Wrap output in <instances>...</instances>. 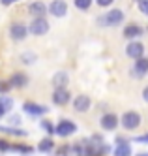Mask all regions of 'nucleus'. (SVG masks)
<instances>
[{
	"mask_svg": "<svg viewBox=\"0 0 148 156\" xmlns=\"http://www.w3.org/2000/svg\"><path fill=\"white\" fill-rule=\"evenodd\" d=\"M124 21V12L122 9H111V12H107L105 15H101L98 19V23L101 27H115L118 23H122Z\"/></svg>",
	"mask_w": 148,
	"mask_h": 156,
	"instance_id": "1",
	"label": "nucleus"
},
{
	"mask_svg": "<svg viewBox=\"0 0 148 156\" xmlns=\"http://www.w3.org/2000/svg\"><path fill=\"white\" fill-rule=\"evenodd\" d=\"M75 130H77V126L73 124L71 120H62V122H58V124L54 126V133H56V136H62V137L71 136Z\"/></svg>",
	"mask_w": 148,
	"mask_h": 156,
	"instance_id": "2",
	"label": "nucleus"
},
{
	"mask_svg": "<svg viewBox=\"0 0 148 156\" xmlns=\"http://www.w3.org/2000/svg\"><path fill=\"white\" fill-rule=\"evenodd\" d=\"M122 124H124V128H126V130H135V128L141 124L139 113H135V111H128V113H124Z\"/></svg>",
	"mask_w": 148,
	"mask_h": 156,
	"instance_id": "3",
	"label": "nucleus"
},
{
	"mask_svg": "<svg viewBox=\"0 0 148 156\" xmlns=\"http://www.w3.org/2000/svg\"><path fill=\"white\" fill-rule=\"evenodd\" d=\"M47 30H49V23L43 17H36V19H34V23L30 25V32H32V34H36V36L45 34Z\"/></svg>",
	"mask_w": 148,
	"mask_h": 156,
	"instance_id": "4",
	"label": "nucleus"
},
{
	"mask_svg": "<svg viewBox=\"0 0 148 156\" xmlns=\"http://www.w3.org/2000/svg\"><path fill=\"white\" fill-rule=\"evenodd\" d=\"M126 53H128V57L137 60V58H141L144 55V47H143V43H139V41H131L129 45L126 47Z\"/></svg>",
	"mask_w": 148,
	"mask_h": 156,
	"instance_id": "5",
	"label": "nucleus"
},
{
	"mask_svg": "<svg viewBox=\"0 0 148 156\" xmlns=\"http://www.w3.org/2000/svg\"><path fill=\"white\" fill-rule=\"evenodd\" d=\"M49 12L54 15V17H64L66 12H67V6L64 0H53L51 6H49Z\"/></svg>",
	"mask_w": 148,
	"mask_h": 156,
	"instance_id": "6",
	"label": "nucleus"
},
{
	"mask_svg": "<svg viewBox=\"0 0 148 156\" xmlns=\"http://www.w3.org/2000/svg\"><path fill=\"white\" fill-rule=\"evenodd\" d=\"M26 27L25 25H21V23H13L11 25V28H9V34H11V38H13L15 41H21V40H25L26 38Z\"/></svg>",
	"mask_w": 148,
	"mask_h": 156,
	"instance_id": "7",
	"label": "nucleus"
},
{
	"mask_svg": "<svg viewBox=\"0 0 148 156\" xmlns=\"http://www.w3.org/2000/svg\"><path fill=\"white\" fill-rule=\"evenodd\" d=\"M53 102L56 105H66L67 102H70V92L66 90V87L64 88H54V92H53Z\"/></svg>",
	"mask_w": 148,
	"mask_h": 156,
	"instance_id": "8",
	"label": "nucleus"
},
{
	"mask_svg": "<svg viewBox=\"0 0 148 156\" xmlns=\"http://www.w3.org/2000/svg\"><path fill=\"white\" fill-rule=\"evenodd\" d=\"M101 126H103L105 130H116L118 126V119L115 113H107L103 115V119H101Z\"/></svg>",
	"mask_w": 148,
	"mask_h": 156,
	"instance_id": "9",
	"label": "nucleus"
},
{
	"mask_svg": "<svg viewBox=\"0 0 148 156\" xmlns=\"http://www.w3.org/2000/svg\"><path fill=\"white\" fill-rule=\"evenodd\" d=\"M28 12H30L34 17H43L45 12H47V8H45L43 2H32V4L28 6Z\"/></svg>",
	"mask_w": 148,
	"mask_h": 156,
	"instance_id": "10",
	"label": "nucleus"
},
{
	"mask_svg": "<svg viewBox=\"0 0 148 156\" xmlns=\"http://www.w3.org/2000/svg\"><path fill=\"white\" fill-rule=\"evenodd\" d=\"M73 107H75L77 111H86V109L90 107V98H88V96H77V98L73 100Z\"/></svg>",
	"mask_w": 148,
	"mask_h": 156,
	"instance_id": "11",
	"label": "nucleus"
},
{
	"mask_svg": "<svg viewBox=\"0 0 148 156\" xmlns=\"http://www.w3.org/2000/svg\"><path fill=\"white\" fill-rule=\"evenodd\" d=\"M141 34H143V28L137 27V25H129V27H126V30H124V36H126L128 40H135Z\"/></svg>",
	"mask_w": 148,
	"mask_h": 156,
	"instance_id": "12",
	"label": "nucleus"
},
{
	"mask_svg": "<svg viewBox=\"0 0 148 156\" xmlns=\"http://www.w3.org/2000/svg\"><path fill=\"white\" fill-rule=\"evenodd\" d=\"M26 83H28V79H26V75H22V73H13L11 79H9V87H17V88L25 87Z\"/></svg>",
	"mask_w": 148,
	"mask_h": 156,
	"instance_id": "13",
	"label": "nucleus"
},
{
	"mask_svg": "<svg viewBox=\"0 0 148 156\" xmlns=\"http://www.w3.org/2000/svg\"><path fill=\"white\" fill-rule=\"evenodd\" d=\"M25 111H26L28 115H41V113H45V111H47V107H43V105H36V104L28 102V104H25Z\"/></svg>",
	"mask_w": 148,
	"mask_h": 156,
	"instance_id": "14",
	"label": "nucleus"
},
{
	"mask_svg": "<svg viewBox=\"0 0 148 156\" xmlns=\"http://www.w3.org/2000/svg\"><path fill=\"white\" fill-rule=\"evenodd\" d=\"M53 83H54L56 88H64L67 85V73L66 72H58V73L53 77Z\"/></svg>",
	"mask_w": 148,
	"mask_h": 156,
	"instance_id": "15",
	"label": "nucleus"
},
{
	"mask_svg": "<svg viewBox=\"0 0 148 156\" xmlns=\"http://www.w3.org/2000/svg\"><path fill=\"white\" fill-rule=\"evenodd\" d=\"M135 70H137V73H139V75H144V73H148V58H144V57L137 58V64H135Z\"/></svg>",
	"mask_w": 148,
	"mask_h": 156,
	"instance_id": "16",
	"label": "nucleus"
},
{
	"mask_svg": "<svg viewBox=\"0 0 148 156\" xmlns=\"http://www.w3.org/2000/svg\"><path fill=\"white\" fill-rule=\"evenodd\" d=\"M115 156H131V147L128 143H120L115 151Z\"/></svg>",
	"mask_w": 148,
	"mask_h": 156,
	"instance_id": "17",
	"label": "nucleus"
},
{
	"mask_svg": "<svg viewBox=\"0 0 148 156\" xmlns=\"http://www.w3.org/2000/svg\"><path fill=\"white\" fill-rule=\"evenodd\" d=\"M53 145H54L53 139L47 137V139H41V141H40V147H38V149H40L41 152H51V151H53Z\"/></svg>",
	"mask_w": 148,
	"mask_h": 156,
	"instance_id": "18",
	"label": "nucleus"
},
{
	"mask_svg": "<svg viewBox=\"0 0 148 156\" xmlns=\"http://www.w3.org/2000/svg\"><path fill=\"white\" fill-rule=\"evenodd\" d=\"M90 4H92V0H75V6L79 9H88Z\"/></svg>",
	"mask_w": 148,
	"mask_h": 156,
	"instance_id": "19",
	"label": "nucleus"
},
{
	"mask_svg": "<svg viewBox=\"0 0 148 156\" xmlns=\"http://www.w3.org/2000/svg\"><path fill=\"white\" fill-rule=\"evenodd\" d=\"M41 126H43L45 130H47L49 133H54V126L51 124V122H49V120H43V122H41Z\"/></svg>",
	"mask_w": 148,
	"mask_h": 156,
	"instance_id": "20",
	"label": "nucleus"
},
{
	"mask_svg": "<svg viewBox=\"0 0 148 156\" xmlns=\"http://www.w3.org/2000/svg\"><path fill=\"white\" fill-rule=\"evenodd\" d=\"M0 105H2L4 109H9L11 107V100L9 98H0Z\"/></svg>",
	"mask_w": 148,
	"mask_h": 156,
	"instance_id": "21",
	"label": "nucleus"
},
{
	"mask_svg": "<svg viewBox=\"0 0 148 156\" xmlns=\"http://www.w3.org/2000/svg\"><path fill=\"white\" fill-rule=\"evenodd\" d=\"M139 8H141V12L148 15V0H141L139 2Z\"/></svg>",
	"mask_w": 148,
	"mask_h": 156,
	"instance_id": "22",
	"label": "nucleus"
},
{
	"mask_svg": "<svg viewBox=\"0 0 148 156\" xmlns=\"http://www.w3.org/2000/svg\"><path fill=\"white\" fill-rule=\"evenodd\" d=\"M9 147H11V143H8V141H4V139H0V151H9Z\"/></svg>",
	"mask_w": 148,
	"mask_h": 156,
	"instance_id": "23",
	"label": "nucleus"
},
{
	"mask_svg": "<svg viewBox=\"0 0 148 156\" xmlns=\"http://www.w3.org/2000/svg\"><path fill=\"white\" fill-rule=\"evenodd\" d=\"M9 83H6V81H0V92H6V90H9Z\"/></svg>",
	"mask_w": 148,
	"mask_h": 156,
	"instance_id": "24",
	"label": "nucleus"
},
{
	"mask_svg": "<svg viewBox=\"0 0 148 156\" xmlns=\"http://www.w3.org/2000/svg\"><path fill=\"white\" fill-rule=\"evenodd\" d=\"M98 4H99L101 8H107V6L112 4V0H98Z\"/></svg>",
	"mask_w": 148,
	"mask_h": 156,
	"instance_id": "25",
	"label": "nucleus"
},
{
	"mask_svg": "<svg viewBox=\"0 0 148 156\" xmlns=\"http://www.w3.org/2000/svg\"><path fill=\"white\" fill-rule=\"evenodd\" d=\"M4 6H9V4H13V2H17V0H0Z\"/></svg>",
	"mask_w": 148,
	"mask_h": 156,
	"instance_id": "26",
	"label": "nucleus"
},
{
	"mask_svg": "<svg viewBox=\"0 0 148 156\" xmlns=\"http://www.w3.org/2000/svg\"><path fill=\"white\" fill-rule=\"evenodd\" d=\"M137 141H143V143H148V133H146V136H143V137H137Z\"/></svg>",
	"mask_w": 148,
	"mask_h": 156,
	"instance_id": "27",
	"label": "nucleus"
},
{
	"mask_svg": "<svg viewBox=\"0 0 148 156\" xmlns=\"http://www.w3.org/2000/svg\"><path fill=\"white\" fill-rule=\"evenodd\" d=\"M143 98H144V100H146V102H148V87H146V88H144V90H143Z\"/></svg>",
	"mask_w": 148,
	"mask_h": 156,
	"instance_id": "28",
	"label": "nucleus"
},
{
	"mask_svg": "<svg viewBox=\"0 0 148 156\" xmlns=\"http://www.w3.org/2000/svg\"><path fill=\"white\" fill-rule=\"evenodd\" d=\"M4 113H6V109H4L2 105H0V117H4Z\"/></svg>",
	"mask_w": 148,
	"mask_h": 156,
	"instance_id": "29",
	"label": "nucleus"
},
{
	"mask_svg": "<svg viewBox=\"0 0 148 156\" xmlns=\"http://www.w3.org/2000/svg\"><path fill=\"white\" fill-rule=\"evenodd\" d=\"M139 156H148V154H139Z\"/></svg>",
	"mask_w": 148,
	"mask_h": 156,
	"instance_id": "30",
	"label": "nucleus"
}]
</instances>
